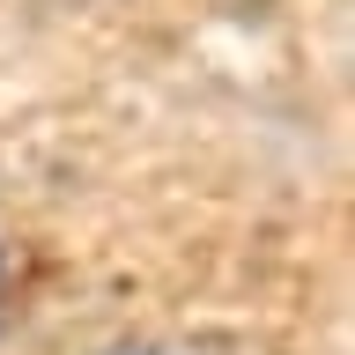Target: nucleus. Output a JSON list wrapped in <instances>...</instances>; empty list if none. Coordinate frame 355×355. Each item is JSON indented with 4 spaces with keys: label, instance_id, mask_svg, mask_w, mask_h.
Here are the masks:
<instances>
[{
    "label": "nucleus",
    "instance_id": "nucleus-1",
    "mask_svg": "<svg viewBox=\"0 0 355 355\" xmlns=\"http://www.w3.org/2000/svg\"><path fill=\"white\" fill-rule=\"evenodd\" d=\"M96 355H207V348H193V340H163V333H141V340H111V348H96Z\"/></svg>",
    "mask_w": 355,
    "mask_h": 355
},
{
    "label": "nucleus",
    "instance_id": "nucleus-2",
    "mask_svg": "<svg viewBox=\"0 0 355 355\" xmlns=\"http://www.w3.org/2000/svg\"><path fill=\"white\" fill-rule=\"evenodd\" d=\"M0 304H8V244H0Z\"/></svg>",
    "mask_w": 355,
    "mask_h": 355
}]
</instances>
